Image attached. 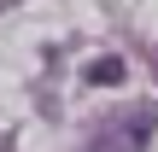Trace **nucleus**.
Here are the masks:
<instances>
[{
    "label": "nucleus",
    "instance_id": "obj_1",
    "mask_svg": "<svg viewBox=\"0 0 158 152\" xmlns=\"http://www.w3.org/2000/svg\"><path fill=\"white\" fill-rule=\"evenodd\" d=\"M158 111H141V117H123V123H106L100 135H94V146L88 152H147V135H152Z\"/></svg>",
    "mask_w": 158,
    "mask_h": 152
},
{
    "label": "nucleus",
    "instance_id": "obj_2",
    "mask_svg": "<svg viewBox=\"0 0 158 152\" xmlns=\"http://www.w3.org/2000/svg\"><path fill=\"white\" fill-rule=\"evenodd\" d=\"M88 76H94V82H117V76H123V64H117V59H106V64H94Z\"/></svg>",
    "mask_w": 158,
    "mask_h": 152
}]
</instances>
